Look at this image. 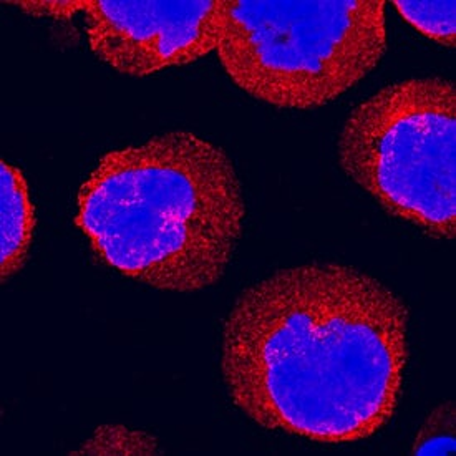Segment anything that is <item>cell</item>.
I'll return each mask as SVG.
<instances>
[{"label":"cell","instance_id":"obj_1","mask_svg":"<svg viewBox=\"0 0 456 456\" xmlns=\"http://www.w3.org/2000/svg\"><path fill=\"white\" fill-rule=\"evenodd\" d=\"M407 361V305L348 265L279 271L240 294L223 330L234 403L267 430L321 444L384 428Z\"/></svg>","mask_w":456,"mask_h":456},{"label":"cell","instance_id":"obj_2","mask_svg":"<svg viewBox=\"0 0 456 456\" xmlns=\"http://www.w3.org/2000/svg\"><path fill=\"white\" fill-rule=\"evenodd\" d=\"M246 215L228 155L188 132L110 151L75 223L100 261L151 288L194 292L226 273Z\"/></svg>","mask_w":456,"mask_h":456},{"label":"cell","instance_id":"obj_3","mask_svg":"<svg viewBox=\"0 0 456 456\" xmlns=\"http://www.w3.org/2000/svg\"><path fill=\"white\" fill-rule=\"evenodd\" d=\"M385 0H221L217 57L232 82L279 109L309 110L362 82L387 48Z\"/></svg>","mask_w":456,"mask_h":456},{"label":"cell","instance_id":"obj_4","mask_svg":"<svg viewBox=\"0 0 456 456\" xmlns=\"http://www.w3.org/2000/svg\"><path fill=\"white\" fill-rule=\"evenodd\" d=\"M456 92L442 78L388 85L352 111L338 142L348 176L400 219L456 236Z\"/></svg>","mask_w":456,"mask_h":456},{"label":"cell","instance_id":"obj_5","mask_svg":"<svg viewBox=\"0 0 456 456\" xmlns=\"http://www.w3.org/2000/svg\"><path fill=\"white\" fill-rule=\"evenodd\" d=\"M92 52L117 72L146 77L200 61L221 38V0H72Z\"/></svg>","mask_w":456,"mask_h":456},{"label":"cell","instance_id":"obj_6","mask_svg":"<svg viewBox=\"0 0 456 456\" xmlns=\"http://www.w3.org/2000/svg\"><path fill=\"white\" fill-rule=\"evenodd\" d=\"M2 181V238H0V269L2 282L17 274L27 261L34 238L36 211L28 196V188L20 169L11 163H0Z\"/></svg>","mask_w":456,"mask_h":456},{"label":"cell","instance_id":"obj_7","mask_svg":"<svg viewBox=\"0 0 456 456\" xmlns=\"http://www.w3.org/2000/svg\"><path fill=\"white\" fill-rule=\"evenodd\" d=\"M398 13L413 25L420 34L433 42L453 48L456 45V2H419L394 0Z\"/></svg>","mask_w":456,"mask_h":456},{"label":"cell","instance_id":"obj_8","mask_svg":"<svg viewBox=\"0 0 456 456\" xmlns=\"http://www.w3.org/2000/svg\"><path fill=\"white\" fill-rule=\"evenodd\" d=\"M75 453L90 455H155L159 453L157 440L150 435L120 425H105Z\"/></svg>","mask_w":456,"mask_h":456},{"label":"cell","instance_id":"obj_9","mask_svg":"<svg viewBox=\"0 0 456 456\" xmlns=\"http://www.w3.org/2000/svg\"><path fill=\"white\" fill-rule=\"evenodd\" d=\"M455 444V405L446 402L432 411L421 427L411 453L413 455H453Z\"/></svg>","mask_w":456,"mask_h":456}]
</instances>
